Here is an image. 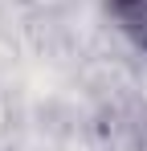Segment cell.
Returning a JSON list of instances; mask_svg holds the SVG:
<instances>
[{"label":"cell","mask_w":147,"mask_h":151,"mask_svg":"<svg viewBox=\"0 0 147 151\" xmlns=\"http://www.w3.org/2000/svg\"><path fill=\"white\" fill-rule=\"evenodd\" d=\"M106 8L119 21V29L147 53V0H106Z\"/></svg>","instance_id":"cell-1"}]
</instances>
